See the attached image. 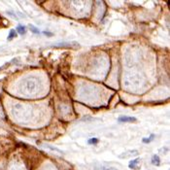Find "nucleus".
Returning <instances> with one entry per match:
<instances>
[{
    "mask_svg": "<svg viewBox=\"0 0 170 170\" xmlns=\"http://www.w3.org/2000/svg\"><path fill=\"white\" fill-rule=\"evenodd\" d=\"M139 155V152L137 150H129L126 152L122 153V155H119L120 159H127V157H136Z\"/></svg>",
    "mask_w": 170,
    "mask_h": 170,
    "instance_id": "nucleus-1",
    "label": "nucleus"
},
{
    "mask_svg": "<svg viewBox=\"0 0 170 170\" xmlns=\"http://www.w3.org/2000/svg\"><path fill=\"white\" fill-rule=\"evenodd\" d=\"M128 167L130 169H133V170H139L141 167V164H140V159H135L133 160H131L130 162H129L128 164Z\"/></svg>",
    "mask_w": 170,
    "mask_h": 170,
    "instance_id": "nucleus-2",
    "label": "nucleus"
},
{
    "mask_svg": "<svg viewBox=\"0 0 170 170\" xmlns=\"http://www.w3.org/2000/svg\"><path fill=\"white\" fill-rule=\"evenodd\" d=\"M118 122H136V118L129 117V116H121L118 118Z\"/></svg>",
    "mask_w": 170,
    "mask_h": 170,
    "instance_id": "nucleus-3",
    "label": "nucleus"
},
{
    "mask_svg": "<svg viewBox=\"0 0 170 170\" xmlns=\"http://www.w3.org/2000/svg\"><path fill=\"white\" fill-rule=\"evenodd\" d=\"M26 31V29H25V26L24 25H22V24H18V26H17V32L19 33V34L21 35H23Z\"/></svg>",
    "mask_w": 170,
    "mask_h": 170,
    "instance_id": "nucleus-4",
    "label": "nucleus"
},
{
    "mask_svg": "<svg viewBox=\"0 0 170 170\" xmlns=\"http://www.w3.org/2000/svg\"><path fill=\"white\" fill-rule=\"evenodd\" d=\"M152 163L154 164V165H159L160 159H159V155H153V157H152Z\"/></svg>",
    "mask_w": 170,
    "mask_h": 170,
    "instance_id": "nucleus-5",
    "label": "nucleus"
},
{
    "mask_svg": "<svg viewBox=\"0 0 170 170\" xmlns=\"http://www.w3.org/2000/svg\"><path fill=\"white\" fill-rule=\"evenodd\" d=\"M16 36H17V31L15 29H11L8 35V40H12L13 38H15Z\"/></svg>",
    "mask_w": 170,
    "mask_h": 170,
    "instance_id": "nucleus-6",
    "label": "nucleus"
},
{
    "mask_svg": "<svg viewBox=\"0 0 170 170\" xmlns=\"http://www.w3.org/2000/svg\"><path fill=\"white\" fill-rule=\"evenodd\" d=\"M28 27H29V29L31 30L32 33H35V34H40V30L38 29V28L35 27L34 25L29 24V25H28Z\"/></svg>",
    "mask_w": 170,
    "mask_h": 170,
    "instance_id": "nucleus-7",
    "label": "nucleus"
},
{
    "mask_svg": "<svg viewBox=\"0 0 170 170\" xmlns=\"http://www.w3.org/2000/svg\"><path fill=\"white\" fill-rule=\"evenodd\" d=\"M155 137V135L154 134H152V135L150 136V138H143V143H145V144H148V143H150L151 141H153V138Z\"/></svg>",
    "mask_w": 170,
    "mask_h": 170,
    "instance_id": "nucleus-8",
    "label": "nucleus"
},
{
    "mask_svg": "<svg viewBox=\"0 0 170 170\" xmlns=\"http://www.w3.org/2000/svg\"><path fill=\"white\" fill-rule=\"evenodd\" d=\"M97 142H98L97 138H91L88 140V144H89V145H91V144H96Z\"/></svg>",
    "mask_w": 170,
    "mask_h": 170,
    "instance_id": "nucleus-9",
    "label": "nucleus"
},
{
    "mask_svg": "<svg viewBox=\"0 0 170 170\" xmlns=\"http://www.w3.org/2000/svg\"><path fill=\"white\" fill-rule=\"evenodd\" d=\"M42 33L46 35V36H53V35H54L53 33H52V32H49V31H43Z\"/></svg>",
    "mask_w": 170,
    "mask_h": 170,
    "instance_id": "nucleus-10",
    "label": "nucleus"
},
{
    "mask_svg": "<svg viewBox=\"0 0 170 170\" xmlns=\"http://www.w3.org/2000/svg\"><path fill=\"white\" fill-rule=\"evenodd\" d=\"M103 170H118V169L114 168V167H103Z\"/></svg>",
    "mask_w": 170,
    "mask_h": 170,
    "instance_id": "nucleus-11",
    "label": "nucleus"
},
{
    "mask_svg": "<svg viewBox=\"0 0 170 170\" xmlns=\"http://www.w3.org/2000/svg\"><path fill=\"white\" fill-rule=\"evenodd\" d=\"M0 23H1V18H0Z\"/></svg>",
    "mask_w": 170,
    "mask_h": 170,
    "instance_id": "nucleus-12",
    "label": "nucleus"
}]
</instances>
